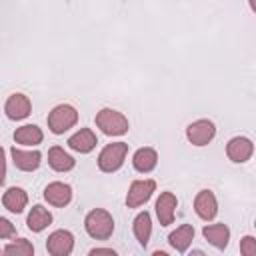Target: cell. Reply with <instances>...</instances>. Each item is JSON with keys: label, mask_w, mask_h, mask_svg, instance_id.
Wrapping results in <instances>:
<instances>
[{"label": "cell", "mask_w": 256, "mask_h": 256, "mask_svg": "<svg viewBox=\"0 0 256 256\" xmlns=\"http://www.w3.org/2000/svg\"><path fill=\"white\" fill-rule=\"evenodd\" d=\"M84 228L94 240H106L114 232V218L104 208H94L84 218Z\"/></svg>", "instance_id": "6da1fadb"}, {"label": "cell", "mask_w": 256, "mask_h": 256, "mask_svg": "<svg viewBox=\"0 0 256 256\" xmlns=\"http://www.w3.org/2000/svg\"><path fill=\"white\" fill-rule=\"evenodd\" d=\"M96 126L106 134V136H122L128 132L130 124H128V118L114 110V108H102L98 114H96Z\"/></svg>", "instance_id": "7a4b0ae2"}, {"label": "cell", "mask_w": 256, "mask_h": 256, "mask_svg": "<svg viewBox=\"0 0 256 256\" xmlns=\"http://www.w3.org/2000/svg\"><path fill=\"white\" fill-rule=\"evenodd\" d=\"M78 122V112L70 104H58L48 114V128L52 134H64Z\"/></svg>", "instance_id": "3957f363"}, {"label": "cell", "mask_w": 256, "mask_h": 256, "mask_svg": "<svg viewBox=\"0 0 256 256\" xmlns=\"http://www.w3.org/2000/svg\"><path fill=\"white\" fill-rule=\"evenodd\" d=\"M128 154V144L126 142H112V144H106L102 148V152L98 154V168L102 172H116L122 164H124V158Z\"/></svg>", "instance_id": "277c9868"}, {"label": "cell", "mask_w": 256, "mask_h": 256, "mask_svg": "<svg viewBox=\"0 0 256 256\" xmlns=\"http://www.w3.org/2000/svg\"><path fill=\"white\" fill-rule=\"evenodd\" d=\"M214 136H216V126H214L212 120H206V118L194 120L186 128V138L194 146H206V144L212 142Z\"/></svg>", "instance_id": "5b68a950"}, {"label": "cell", "mask_w": 256, "mask_h": 256, "mask_svg": "<svg viewBox=\"0 0 256 256\" xmlns=\"http://www.w3.org/2000/svg\"><path fill=\"white\" fill-rule=\"evenodd\" d=\"M156 190V182L146 178V180H134L128 188V194H126V206L128 208H138L142 204H146L150 200V196L154 194Z\"/></svg>", "instance_id": "8992f818"}, {"label": "cell", "mask_w": 256, "mask_h": 256, "mask_svg": "<svg viewBox=\"0 0 256 256\" xmlns=\"http://www.w3.org/2000/svg\"><path fill=\"white\" fill-rule=\"evenodd\" d=\"M252 154H254V142L246 136H234L226 144V156L236 164L248 162Z\"/></svg>", "instance_id": "52a82bcc"}, {"label": "cell", "mask_w": 256, "mask_h": 256, "mask_svg": "<svg viewBox=\"0 0 256 256\" xmlns=\"http://www.w3.org/2000/svg\"><path fill=\"white\" fill-rule=\"evenodd\" d=\"M46 250L52 256H68L74 250V236L68 230H56L46 238Z\"/></svg>", "instance_id": "ba28073f"}, {"label": "cell", "mask_w": 256, "mask_h": 256, "mask_svg": "<svg viewBox=\"0 0 256 256\" xmlns=\"http://www.w3.org/2000/svg\"><path fill=\"white\" fill-rule=\"evenodd\" d=\"M30 110H32V104H30V98L26 94H10L8 100L4 102V112L10 120H24L30 116Z\"/></svg>", "instance_id": "9c48e42d"}, {"label": "cell", "mask_w": 256, "mask_h": 256, "mask_svg": "<svg viewBox=\"0 0 256 256\" xmlns=\"http://www.w3.org/2000/svg\"><path fill=\"white\" fill-rule=\"evenodd\" d=\"M194 210L202 220H212L218 214V200L212 190H200L194 198Z\"/></svg>", "instance_id": "30bf717a"}, {"label": "cell", "mask_w": 256, "mask_h": 256, "mask_svg": "<svg viewBox=\"0 0 256 256\" xmlns=\"http://www.w3.org/2000/svg\"><path fill=\"white\" fill-rule=\"evenodd\" d=\"M10 156H12V162L18 170L22 172H32L40 166L42 162V154L38 150H20V148H12L10 150Z\"/></svg>", "instance_id": "8fae6325"}, {"label": "cell", "mask_w": 256, "mask_h": 256, "mask_svg": "<svg viewBox=\"0 0 256 256\" xmlns=\"http://www.w3.org/2000/svg\"><path fill=\"white\" fill-rule=\"evenodd\" d=\"M176 206L178 200L172 192H162L156 200V216L160 220L162 226H170L174 222V214H176Z\"/></svg>", "instance_id": "7c38bea8"}, {"label": "cell", "mask_w": 256, "mask_h": 256, "mask_svg": "<svg viewBox=\"0 0 256 256\" xmlns=\"http://www.w3.org/2000/svg\"><path fill=\"white\" fill-rule=\"evenodd\" d=\"M44 198L52 206H66L72 200V188L64 182H50L44 188Z\"/></svg>", "instance_id": "4fadbf2b"}, {"label": "cell", "mask_w": 256, "mask_h": 256, "mask_svg": "<svg viewBox=\"0 0 256 256\" xmlns=\"http://www.w3.org/2000/svg\"><path fill=\"white\" fill-rule=\"evenodd\" d=\"M96 144H98V138L90 128H80L76 134L68 138V146L78 154H88L90 150H94Z\"/></svg>", "instance_id": "5bb4252c"}, {"label": "cell", "mask_w": 256, "mask_h": 256, "mask_svg": "<svg viewBox=\"0 0 256 256\" xmlns=\"http://www.w3.org/2000/svg\"><path fill=\"white\" fill-rule=\"evenodd\" d=\"M158 164V152L150 146H144V148H138L132 156V166L136 172H142V174H148L156 168Z\"/></svg>", "instance_id": "9a60e30c"}, {"label": "cell", "mask_w": 256, "mask_h": 256, "mask_svg": "<svg viewBox=\"0 0 256 256\" xmlns=\"http://www.w3.org/2000/svg\"><path fill=\"white\" fill-rule=\"evenodd\" d=\"M28 204V194L24 188H18V186H12L8 188L4 194H2V206L8 210V212H14V214H20Z\"/></svg>", "instance_id": "2e32d148"}, {"label": "cell", "mask_w": 256, "mask_h": 256, "mask_svg": "<svg viewBox=\"0 0 256 256\" xmlns=\"http://www.w3.org/2000/svg\"><path fill=\"white\" fill-rule=\"evenodd\" d=\"M48 164H50V168L56 170V172H68V170L74 168L76 160H74L68 152H64V148L52 146V148L48 150Z\"/></svg>", "instance_id": "e0dca14e"}, {"label": "cell", "mask_w": 256, "mask_h": 256, "mask_svg": "<svg viewBox=\"0 0 256 256\" xmlns=\"http://www.w3.org/2000/svg\"><path fill=\"white\" fill-rule=\"evenodd\" d=\"M202 236L216 248H226L228 246V240H230V228L226 224H210V226H204L202 230Z\"/></svg>", "instance_id": "ac0fdd59"}, {"label": "cell", "mask_w": 256, "mask_h": 256, "mask_svg": "<svg viewBox=\"0 0 256 256\" xmlns=\"http://www.w3.org/2000/svg\"><path fill=\"white\" fill-rule=\"evenodd\" d=\"M192 240H194V228H192L190 224L178 226V228H176L174 232H170V236H168L170 246H172L174 250H178V252H186L188 246L192 244Z\"/></svg>", "instance_id": "d6986e66"}, {"label": "cell", "mask_w": 256, "mask_h": 256, "mask_svg": "<svg viewBox=\"0 0 256 256\" xmlns=\"http://www.w3.org/2000/svg\"><path fill=\"white\" fill-rule=\"evenodd\" d=\"M26 224H28V228L32 232H42L46 226L52 224V214H50L48 208L36 204V206H32V210H30V214L26 218Z\"/></svg>", "instance_id": "ffe728a7"}, {"label": "cell", "mask_w": 256, "mask_h": 256, "mask_svg": "<svg viewBox=\"0 0 256 256\" xmlns=\"http://www.w3.org/2000/svg\"><path fill=\"white\" fill-rule=\"evenodd\" d=\"M42 138H44L42 128H38L36 124H24L14 132V140L22 146H36L42 142Z\"/></svg>", "instance_id": "44dd1931"}, {"label": "cell", "mask_w": 256, "mask_h": 256, "mask_svg": "<svg viewBox=\"0 0 256 256\" xmlns=\"http://www.w3.org/2000/svg\"><path fill=\"white\" fill-rule=\"evenodd\" d=\"M132 230H134V236H136V240L140 242V246H146L148 240H150V234H152V218H150V214H148L146 210L140 212V214L134 218Z\"/></svg>", "instance_id": "7402d4cb"}, {"label": "cell", "mask_w": 256, "mask_h": 256, "mask_svg": "<svg viewBox=\"0 0 256 256\" xmlns=\"http://www.w3.org/2000/svg\"><path fill=\"white\" fill-rule=\"evenodd\" d=\"M4 254H8V256H30V254H34V246L26 238H18V240L4 246Z\"/></svg>", "instance_id": "603a6c76"}, {"label": "cell", "mask_w": 256, "mask_h": 256, "mask_svg": "<svg viewBox=\"0 0 256 256\" xmlns=\"http://www.w3.org/2000/svg\"><path fill=\"white\" fill-rule=\"evenodd\" d=\"M240 252L244 256H256V238L254 236H244L240 240Z\"/></svg>", "instance_id": "cb8c5ba5"}, {"label": "cell", "mask_w": 256, "mask_h": 256, "mask_svg": "<svg viewBox=\"0 0 256 256\" xmlns=\"http://www.w3.org/2000/svg\"><path fill=\"white\" fill-rule=\"evenodd\" d=\"M14 234V226L10 220L6 218H0V238H10Z\"/></svg>", "instance_id": "d4e9b609"}, {"label": "cell", "mask_w": 256, "mask_h": 256, "mask_svg": "<svg viewBox=\"0 0 256 256\" xmlns=\"http://www.w3.org/2000/svg\"><path fill=\"white\" fill-rule=\"evenodd\" d=\"M96 254H110V256H114L116 252L112 248H92L90 250V256H96Z\"/></svg>", "instance_id": "484cf974"}, {"label": "cell", "mask_w": 256, "mask_h": 256, "mask_svg": "<svg viewBox=\"0 0 256 256\" xmlns=\"http://www.w3.org/2000/svg\"><path fill=\"white\" fill-rule=\"evenodd\" d=\"M248 4H250V8H252V12H256V0H248Z\"/></svg>", "instance_id": "4316f807"}, {"label": "cell", "mask_w": 256, "mask_h": 256, "mask_svg": "<svg viewBox=\"0 0 256 256\" xmlns=\"http://www.w3.org/2000/svg\"><path fill=\"white\" fill-rule=\"evenodd\" d=\"M254 226H256V222H254Z\"/></svg>", "instance_id": "83f0119b"}]
</instances>
